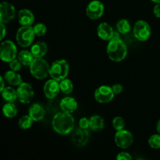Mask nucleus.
I'll return each mask as SVG.
<instances>
[{"label":"nucleus","mask_w":160,"mask_h":160,"mask_svg":"<svg viewBox=\"0 0 160 160\" xmlns=\"http://www.w3.org/2000/svg\"><path fill=\"white\" fill-rule=\"evenodd\" d=\"M52 126L56 133L66 135L70 134L74 128V119L71 113L62 111L54 116L52 121Z\"/></svg>","instance_id":"obj_1"},{"label":"nucleus","mask_w":160,"mask_h":160,"mask_svg":"<svg viewBox=\"0 0 160 160\" xmlns=\"http://www.w3.org/2000/svg\"><path fill=\"white\" fill-rule=\"evenodd\" d=\"M106 51L109 59L114 62H121L128 54L127 45L120 38L109 40Z\"/></svg>","instance_id":"obj_2"},{"label":"nucleus","mask_w":160,"mask_h":160,"mask_svg":"<svg viewBox=\"0 0 160 160\" xmlns=\"http://www.w3.org/2000/svg\"><path fill=\"white\" fill-rule=\"evenodd\" d=\"M30 72L38 80L46 78L49 75L50 67L48 62L42 58H34L32 63L29 66Z\"/></svg>","instance_id":"obj_3"},{"label":"nucleus","mask_w":160,"mask_h":160,"mask_svg":"<svg viewBox=\"0 0 160 160\" xmlns=\"http://www.w3.org/2000/svg\"><path fill=\"white\" fill-rule=\"evenodd\" d=\"M70 71V66L65 59H58L50 67L49 75L52 79L57 81H60L62 80L67 78Z\"/></svg>","instance_id":"obj_4"},{"label":"nucleus","mask_w":160,"mask_h":160,"mask_svg":"<svg viewBox=\"0 0 160 160\" xmlns=\"http://www.w3.org/2000/svg\"><path fill=\"white\" fill-rule=\"evenodd\" d=\"M35 33L31 26H22L17 30L16 34V40L20 46L27 48L33 43Z\"/></svg>","instance_id":"obj_5"},{"label":"nucleus","mask_w":160,"mask_h":160,"mask_svg":"<svg viewBox=\"0 0 160 160\" xmlns=\"http://www.w3.org/2000/svg\"><path fill=\"white\" fill-rule=\"evenodd\" d=\"M17 49L12 41L2 42L0 46V58L3 62H9L17 57Z\"/></svg>","instance_id":"obj_6"},{"label":"nucleus","mask_w":160,"mask_h":160,"mask_svg":"<svg viewBox=\"0 0 160 160\" xmlns=\"http://www.w3.org/2000/svg\"><path fill=\"white\" fill-rule=\"evenodd\" d=\"M134 35L140 42H145L151 36V28L145 20H138L133 28Z\"/></svg>","instance_id":"obj_7"},{"label":"nucleus","mask_w":160,"mask_h":160,"mask_svg":"<svg viewBox=\"0 0 160 160\" xmlns=\"http://www.w3.org/2000/svg\"><path fill=\"white\" fill-rule=\"evenodd\" d=\"M17 98L23 104H28L31 102L34 96V92L31 85L28 83L22 82L17 89Z\"/></svg>","instance_id":"obj_8"},{"label":"nucleus","mask_w":160,"mask_h":160,"mask_svg":"<svg viewBox=\"0 0 160 160\" xmlns=\"http://www.w3.org/2000/svg\"><path fill=\"white\" fill-rule=\"evenodd\" d=\"M115 143L119 148L127 149L134 143V137L130 131L127 130L117 131L115 134Z\"/></svg>","instance_id":"obj_9"},{"label":"nucleus","mask_w":160,"mask_h":160,"mask_svg":"<svg viewBox=\"0 0 160 160\" xmlns=\"http://www.w3.org/2000/svg\"><path fill=\"white\" fill-rule=\"evenodd\" d=\"M113 91L112 87L106 85L100 86L95 90V98L99 103H108L112 101L114 98Z\"/></svg>","instance_id":"obj_10"},{"label":"nucleus","mask_w":160,"mask_h":160,"mask_svg":"<svg viewBox=\"0 0 160 160\" xmlns=\"http://www.w3.org/2000/svg\"><path fill=\"white\" fill-rule=\"evenodd\" d=\"M104 13V6L98 0L92 1L86 8V14L92 20H98L101 18Z\"/></svg>","instance_id":"obj_11"},{"label":"nucleus","mask_w":160,"mask_h":160,"mask_svg":"<svg viewBox=\"0 0 160 160\" xmlns=\"http://www.w3.org/2000/svg\"><path fill=\"white\" fill-rule=\"evenodd\" d=\"M16 16L15 7L11 3L3 2L0 5V22L7 23Z\"/></svg>","instance_id":"obj_12"},{"label":"nucleus","mask_w":160,"mask_h":160,"mask_svg":"<svg viewBox=\"0 0 160 160\" xmlns=\"http://www.w3.org/2000/svg\"><path fill=\"white\" fill-rule=\"evenodd\" d=\"M89 137L90 134L87 129L79 128L73 131L72 135V142L76 146L82 147L88 142Z\"/></svg>","instance_id":"obj_13"},{"label":"nucleus","mask_w":160,"mask_h":160,"mask_svg":"<svg viewBox=\"0 0 160 160\" xmlns=\"http://www.w3.org/2000/svg\"><path fill=\"white\" fill-rule=\"evenodd\" d=\"M43 92L45 97L48 99H53L60 92L59 82L54 79H50L45 82L43 88Z\"/></svg>","instance_id":"obj_14"},{"label":"nucleus","mask_w":160,"mask_h":160,"mask_svg":"<svg viewBox=\"0 0 160 160\" xmlns=\"http://www.w3.org/2000/svg\"><path fill=\"white\" fill-rule=\"evenodd\" d=\"M18 21L21 26H32L34 22V16L28 9H20L17 14Z\"/></svg>","instance_id":"obj_15"},{"label":"nucleus","mask_w":160,"mask_h":160,"mask_svg":"<svg viewBox=\"0 0 160 160\" xmlns=\"http://www.w3.org/2000/svg\"><path fill=\"white\" fill-rule=\"evenodd\" d=\"M114 31L112 27L108 23L103 22L98 24L97 28V34L98 38L104 41H109L113 35Z\"/></svg>","instance_id":"obj_16"},{"label":"nucleus","mask_w":160,"mask_h":160,"mask_svg":"<svg viewBox=\"0 0 160 160\" xmlns=\"http://www.w3.org/2000/svg\"><path fill=\"white\" fill-rule=\"evenodd\" d=\"M60 108L63 112L73 113L78 109V102L72 97H65L61 100Z\"/></svg>","instance_id":"obj_17"},{"label":"nucleus","mask_w":160,"mask_h":160,"mask_svg":"<svg viewBox=\"0 0 160 160\" xmlns=\"http://www.w3.org/2000/svg\"><path fill=\"white\" fill-rule=\"evenodd\" d=\"M45 112L44 108L38 103H34L29 108L28 115L32 118L34 121H40L45 117Z\"/></svg>","instance_id":"obj_18"},{"label":"nucleus","mask_w":160,"mask_h":160,"mask_svg":"<svg viewBox=\"0 0 160 160\" xmlns=\"http://www.w3.org/2000/svg\"><path fill=\"white\" fill-rule=\"evenodd\" d=\"M48 51L47 44L44 42H37L32 45L31 48V52L34 58H42Z\"/></svg>","instance_id":"obj_19"},{"label":"nucleus","mask_w":160,"mask_h":160,"mask_svg":"<svg viewBox=\"0 0 160 160\" xmlns=\"http://www.w3.org/2000/svg\"><path fill=\"white\" fill-rule=\"evenodd\" d=\"M3 78L5 81L11 86H19L23 82L21 76L18 73H17V71H13L12 70L6 71Z\"/></svg>","instance_id":"obj_20"},{"label":"nucleus","mask_w":160,"mask_h":160,"mask_svg":"<svg viewBox=\"0 0 160 160\" xmlns=\"http://www.w3.org/2000/svg\"><path fill=\"white\" fill-rule=\"evenodd\" d=\"M90 120V126L89 128L94 131H102L105 128L104 120L99 115L92 116L89 119Z\"/></svg>","instance_id":"obj_21"},{"label":"nucleus","mask_w":160,"mask_h":160,"mask_svg":"<svg viewBox=\"0 0 160 160\" xmlns=\"http://www.w3.org/2000/svg\"><path fill=\"white\" fill-rule=\"evenodd\" d=\"M2 97L5 101L7 102H13L17 98V90L13 88L11 86L9 87H6L1 92Z\"/></svg>","instance_id":"obj_22"},{"label":"nucleus","mask_w":160,"mask_h":160,"mask_svg":"<svg viewBox=\"0 0 160 160\" xmlns=\"http://www.w3.org/2000/svg\"><path fill=\"white\" fill-rule=\"evenodd\" d=\"M17 59L20 60L23 66H30L34 61V57L31 51L22 50L17 55Z\"/></svg>","instance_id":"obj_23"},{"label":"nucleus","mask_w":160,"mask_h":160,"mask_svg":"<svg viewBox=\"0 0 160 160\" xmlns=\"http://www.w3.org/2000/svg\"><path fill=\"white\" fill-rule=\"evenodd\" d=\"M2 112L6 118H13L17 114V108L12 102H7L3 106Z\"/></svg>","instance_id":"obj_24"},{"label":"nucleus","mask_w":160,"mask_h":160,"mask_svg":"<svg viewBox=\"0 0 160 160\" xmlns=\"http://www.w3.org/2000/svg\"><path fill=\"white\" fill-rule=\"evenodd\" d=\"M117 30L122 34H128L131 30V23L126 19H122L117 22Z\"/></svg>","instance_id":"obj_25"},{"label":"nucleus","mask_w":160,"mask_h":160,"mask_svg":"<svg viewBox=\"0 0 160 160\" xmlns=\"http://www.w3.org/2000/svg\"><path fill=\"white\" fill-rule=\"evenodd\" d=\"M59 87H60V92H62L63 94H66V95L70 94L73 92V83L70 79H67V78H65V79L59 81Z\"/></svg>","instance_id":"obj_26"},{"label":"nucleus","mask_w":160,"mask_h":160,"mask_svg":"<svg viewBox=\"0 0 160 160\" xmlns=\"http://www.w3.org/2000/svg\"><path fill=\"white\" fill-rule=\"evenodd\" d=\"M33 121L31 117L29 115H25L23 116L20 118L18 121V125L22 130H28L30 128H31L33 124Z\"/></svg>","instance_id":"obj_27"},{"label":"nucleus","mask_w":160,"mask_h":160,"mask_svg":"<svg viewBox=\"0 0 160 160\" xmlns=\"http://www.w3.org/2000/svg\"><path fill=\"white\" fill-rule=\"evenodd\" d=\"M148 145L152 148L160 149V134H153L148 139Z\"/></svg>","instance_id":"obj_28"},{"label":"nucleus","mask_w":160,"mask_h":160,"mask_svg":"<svg viewBox=\"0 0 160 160\" xmlns=\"http://www.w3.org/2000/svg\"><path fill=\"white\" fill-rule=\"evenodd\" d=\"M112 125L116 131H120V130L124 129L125 128V120L121 117H116L112 120Z\"/></svg>","instance_id":"obj_29"},{"label":"nucleus","mask_w":160,"mask_h":160,"mask_svg":"<svg viewBox=\"0 0 160 160\" xmlns=\"http://www.w3.org/2000/svg\"><path fill=\"white\" fill-rule=\"evenodd\" d=\"M35 35L38 37H42V36L45 35V33L47 31V28L44 23H38L33 27Z\"/></svg>","instance_id":"obj_30"},{"label":"nucleus","mask_w":160,"mask_h":160,"mask_svg":"<svg viewBox=\"0 0 160 160\" xmlns=\"http://www.w3.org/2000/svg\"><path fill=\"white\" fill-rule=\"evenodd\" d=\"M9 68L10 70H13V71H19V70L21 69L22 63L20 62L18 59H15L13 60H12L11 62H9Z\"/></svg>","instance_id":"obj_31"},{"label":"nucleus","mask_w":160,"mask_h":160,"mask_svg":"<svg viewBox=\"0 0 160 160\" xmlns=\"http://www.w3.org/2000/svg\"><path fill=\"white\" fill-rule=\"evenodd\" d=\"M90 126V120L89 119L86 118V117H83V118L80 119L79 120V127L84 129H88Z\"/></svg>","instance_id":"obj_32"},{"label":"nucleus","mask_w":160,"mask_h":160,"mask_svg":"<svg viewBox=\"0 0 160 160\" xmlns=\"http://www.w3.org/2000/svg\"><path fill=\"white\" fill-rule=\"evenodd\" d=\"M117 160H131L132 159V156L129 154L128 152H120L117 156Z\"/></svg>","instance_id":"obj_33"},{"label":"nucleus","mask_w":160,"mask_h":160,"mask_svg":"<svg viewBox=\"0 0 160 160\" xmlns=\"http://www.w3.org/2000/svg\"><path fill=\"white\" fill-rule=\"evenodd\" d=\"M112 88L115 95H119V94H120L122 92H123V88L121 84H115L112 86Z\"/></svg>","instance_id":"obj_34"},{"label":"nucleus","mask_w":160,"mask_h":160,"mask_svg":"<svg viewBox=\"0 0 160 160\" xmlns=\"http://www.w3.org/2000/svg\"><path fill=\"white\" fill-rule=\"evenodd\" d=\"M153 12H154V15L156 16L158 18H160V3H157V4L155 6L154 9H153Z\"/></svg>","instance_id":"obj_35"},{"label":"nucleus","mask_w":160,"mask_h":160,"mask_svg":"<svg viewBox=\"0 0 160 160\" xmlns=\"http://www.w3.org/2000/svg\"><path fill=\"white\" fill-rule=\"evenodd\" d=\"M6 34V27H5V23H1V40L2 41L3 38H5Z\"/></svg>","instance_id":"obj_36"},{"label":"nucleus","mask_w":160,"mask_h":160,"mask_svg":"<svg viewBox=\"0 0 160 160\" xmlns=\"http://www.w3.org/2000/svg\"><path fill=\"white\" fill-rule=\"evenodd\" d=\"M0 81H1V88H0V91H2L3 89L5 88V82H4V81H5V79H4V78H2V77H1V78H0Z\"/></svg>","instance_id":"obj_37"},{"label":"nucleus","mask_w":160,"mask_h":160,"mask_svg":"<svg viewBox=\"0 0 160 160\" xmlns=\"http://www.w3.org/2000/svg\"><path fill=\"white\" fill-rule=\"evenodd\" d=\"M156 130H157L158 134H160V120L158 121L157 125H156Z\"/></svg>","instance_id":"obj_38"},{"label":"nucleus","mask_w":160,"mask_h":160,"mask_svg":"<svg viewBox=\"0 0 160 160\" xmlns=\"http://www.w3.org/2000/svg\"><path fill=\"white\" fill-rule=\"evenodd\" d=\"M153 2H156V3H160V0H152Z\"/></svg>","instance_id":"obj_39"}]
</instances>
